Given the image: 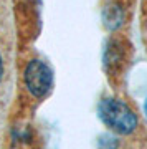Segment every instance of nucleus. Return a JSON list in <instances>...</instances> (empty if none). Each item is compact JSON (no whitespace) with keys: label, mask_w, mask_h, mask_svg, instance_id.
I'll use <instances>...</instances> for the list:
<instances>
[{"label":"nucleus","mask_w":147,"mask_h":149,"mask_svg":"<svg viewBox=\"0 0 147 149\" xmlns=\"http://www.w3.org/2000/svg\"><path fill=\"white\" fill-rule=\"evenodd\" d=\"M15 58L13 17L7 0H0V96L8 90Z\"/></svg>","instance_id":"f257e3e1"},{"label":"nucleus","mask_w":147,"mask_h":149,"mask_svg":"<svg viewBox=\"0 0 147 149\" xmlns=\"http://www.w3.org/2000/svg\"><path fill=\"white\" fill-rule=\"evenodd\" d=\"M98 111H99V118L103 119L106 126L121 136L132 134L139 126V119H137L136 113L122 100L104 98L99 103Z\"/></svg>","instance_id":"f03ea898"},{"label":"nucleus","mask_w":147,"mask_h":149,"mask_svg":"<svg viewBox=\"0 0 147 149\" xmlns=\"http://www.w3.org/2000/svg\"><path fill=\"white\" fill-rule=\"evenodd\" d=\"M23 85L35 100H45L53 88V70L42 58H33L23 70Z\"/></svg>","instance_id":"7ed1b4c3"},{"label":"nucleus","mask_w":147,"mask_h":149,"mask_svg":"<svg viewBox=\"0 0 147 149\" xmlns=\"http://www.w3.org/2000/svg\"><path fill=\"white\" fill-rule=\"evenodd\" d=\"M146 113H147V101H146Z\"/></svg>","instance_id":"20e7f679"}]
</instances>
